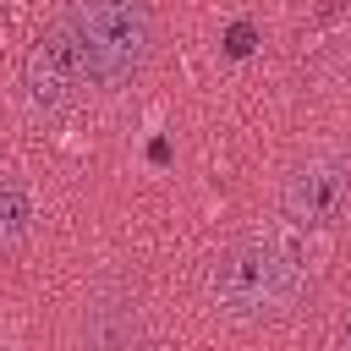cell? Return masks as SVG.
Returning <instances> with one entry per match:
<instances>
[{"mask_svg":"<svg viewBox=\"0 0 351 351\" xmlns=\"http://www.w3.org/2000/svg\"><path fill=\"white\" fill-rule=\"evenodd\" d=\"M307 258L280 236H236L203 269V296L225 324H280L307 302Z\"/></svg>","mask_w":351,"mask_h":351,"instance_id":"obj_1","label":"cell"},{"mask_svg":"<svg viewBox=\"0 0 351 351\" xmlns=\"http://www.w3.org/2000/svg\"><path fill=\"white\" fill-rule=\"evenodd\" d=\"M82 93H88V88H82L77 55H71L60 22H49V27L33 38V49L22 55V104H27V115L49 121V115L71 110Z\"/></svg>","mask_w":351,"mask_h":351,"instance_id":"obj_5","label":"cell"},{"mask_svg":"<svg viewBox=\"0 0 351 351\" xmlns=\"http://www.w3.org/2000/svg\"><path fill=\"white\" fill-rule=\"evenodd\" d=\"M55 22L77 55L88 93L132 88L159 55V16L148 0H66Z\"/></svg>","mask_w":351,"mask_h":351,"instance_id":"obj_2","label":"cell"},{"mask_svg":"<svg viewBox=\"0 0 351 351\" xmlns=\"http://www.w3.org/2000/svg\"><path fill=\"white\" fill-rule=\"evenodd\" d=\"M27 230H33V197H27V186L22 181H0V241H5V252L22 247Z\"/></svg>","mask_w":351,"mask_h":351,"instance_id":"obj_6","label":"cell"},{"mask_svg":"<svg viewBox=\"0 0 351 351\" xmlns=\"http://www.w3.org/2000/svg\"><path fill=\"white\" fill-rule=\"evenodd\" d=\"M351 214V154L307 148L280 176V219L291 230H335Z\"/></svg>","mask_w":351,"mask_h":351,"instance_id":"obj_3","label":"cell"},{"mask_svg":"<svg viewBox=\"0 0 351 351\" xmlns=\"http://www.w3.org/2000/svg\"><path fill=\"white\" fill-rule=\"evenodd\" d=\"M0 258H5V241H0Z\"/></svg>","mask_w":351,"mask_h":351,"instance_id":"obj_7","label":"cell"},{"mask_svg":"<svg viewBox=\"0 0 351 351\" xmlns=\"http://www.w3.org/2000/svg\"><path fill=\"white\" fill-rule=\"evenodd\" d=\"M71 346L77 351H143L148 346V307L132 280L104 274L88 285L71 318Z\"/></svg>","mask_w":351,"mask_h":351,"instance_id":"obj_4","label":"cell"}]
</instances>
